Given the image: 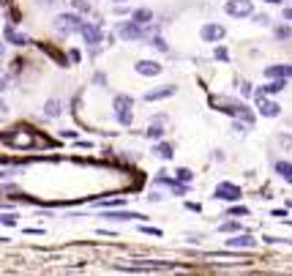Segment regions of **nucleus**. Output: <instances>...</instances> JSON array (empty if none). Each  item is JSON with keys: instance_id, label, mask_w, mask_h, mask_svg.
<instances>
[{"instance_id": "nucleus-1", "label": "nucleus", "mask_w": 292, "mask_h": 276, "mask_svg": "<svg viewBox=\"0 0 292 276\" xmlns=\"http://www.w3.org/2000/svg\"><path fill=\"white\" fill-rule=\"evenodd\" d=\"M0 140L6 142V145H11L14 151H33V148H38V145H49L47 137H38V140H36V134L30 129L3 131V134H0Z\"/></svg>"}, {"instance_id": "nucleus-2", "label": "nucleus", "mask_w": 292, "mask_h": 276, "mask_svg": "<svg viewBox=\"0 0 292 276\" xmlns=\"http://www.w3.org/2000/svg\"><path fill=\"white\" fill-rule=\"evenodd\" d=\"M112 107H115L117 123L129 129V126L134 123V112H131V107H134V99H131V96H126V93H117L115 99H112Z\"/></svg>"}, {"instance_id": "nucleus-3", "label": "nucleus", "mask_w": 292, "mask_h": 276, "mask_svg": "<svg viewBox=\"0 0 292 276\" xmlns=\"http://www.w3.org/2000/svg\"><path fill=\"white\" fill-rule=\"evenodd\" d=\"M240 197H243V192H240L238 183L221 181V183H216V189H213V200H221V202H240Z\"/></svg>"}, {"instance_id": "nucleus-4", "label": "nucleus", "mask_w": 292, "mask_h": 276, "mask_svg": "<svg viewBox=\"0 0 292 276\" xmlns=\"http://www.w3.org/2000/svg\"><path fill=\"white\" fill-rule=\"evenodd\" d=\"M82 25H85V22H82L76 14H58V17H55V30H58V33H63V36L82 30Z\"/></svg>"}, {"instance_id": "nucleus-5", "label": "nucleus", "mask_w": 292, "mask_h": 276, "mask_svg": "<svg viewBox=\"0 0 292 276\" xmlns=\"http://www.w3.org/2000/svg\"><path fill=\"white\" fill-rule=\"evenodd\" d=\"M101 219L107 222H145V213L140 211H126V208H115V211H101Z\"/></svg>"}, {"instance_id": "nucleus-6", "label": "nucleus", "mask_w": 292, "mask_h": 276, "mask_svg": "<svg viewBox=\"0 0 292 276\" xmlns=\"http://www.w3.org/2000/svg\"><path fill=\"white\" fill-rule=\"evenodd\" d=\"M254 99H257V110H259V115H265V118H279V115H281V107L276 104V101L265 99L262 90H254Z\"/></svg>"}, {"instance_id": "nucleus-7", "label": "nucleus", "mask_w": 292, "mask_h": 276, "mask_svg": "<svg viewBox=\"0 0 292 276\" xmlns=\"http://www.w3.org/2000/svg\"><path fill=\"white\" fill-rule=\"evenodd\" d=\"M224 11L229 14V17H252L254 14V6L252 0H227V6H224Z\"/></svg>"}, {"instance_id": "nucleus-8", "label": "nucleus", "mask_w": 292, "mask_h": 276, "mask_svg": "<svg viewBox=\"0 0 292 276\" xmlns=\"http://www.w3.org/2000/svg\"><path fill=\"white\" fill-rule=\"evenodd\" d=\"M117 36H120L123 41H140L142 36H145V30L137 22H120L117 25Z\"/></svg>"}, {"instance_id": "nucleus-9", "label": "nucleus", "mask_w": 292, "mask_h": 276, "mask_svg": "<svg viewBox=\"0 0 292 276\" xmlns=\"http://www.w3.org/2000/svg\"><path fill=\"white\" fill-rule=\"evenodd\" d=\"M227 246L229 249H254L257 246V238H252L249 233H238L232 238H227Z\"/></svg>"}, {"instance_id": "nucleus-10", "label": "nucleus", "mask_w": 292, "mask_h": 276, "mask_svg": "<svg viewBox=\"0 0 292 276\" xmlns=\"http://www.w3.org/2000/svg\"><path fill=\"white\" fill-rule=\"evenodd\" d=\"M79 33H82V39H85V41H88L90 47H96V44H99L101 39H104V36H101V28H99V25H93V22H85Z\"/></svg>"}, {"instance_id": "nucleus-11", "label": "nucleus", "mask_w": 292, "mask_h": 276, "mask_svg": "<svg viewBox=\"0 0 292 276\" xmlns=\"http://www.w3.org/2000/svg\"><path fill=\"white\" fill-rule=\"evenodd\" d=\"M178 93V88L175 85H164V88H156V90H147L142 99L145 101H161V99H170V96H175Z\"/></svg>"}, {"instance_id": "nucleus-12", "label": "nucleus", "mask_w": 292, "mask_h": 276, "mask_svg": "<svg viewBox=\"0 0 292 276\" xmlns=\"http://www.w3.org/2000/svg\"><path fill=\"white\" fill-rule=\"evenodd\" d=\"M199 36H202V41H211L213 44V41H221L224 36H227V30H224L221 25H205Z\"/></svg>"}, {"instance_id": "nucleus-13", "label": "nucleus", "mask_w": 292, "mask_h": 276, "mask_svg": "<svg viewBox=\"0 0 292 276\" xmlns=\"http://www.w3.org/2000/svg\"><path fill=\"white\" fill-rule=\"evenodd\" d=\"M134 71L142 77H156V74H161V63H156V60H140V63H134Z\"/></svg>"}, {"instance_id": "nucleus-14", "label": "nucleus", "mask_w": 292, "mask_h": 276, "mask_svg": "<svg viewBox=\"0 0 292 276\" xmlns=\"http://www.w3.org/2000/svg\"><path fill=\"white\" fill-rule=\"evenodd\" d=\"M153 156H158V159L161 161H170L172 156H175V145H172V142H156V145H153Z\"/></svg>"}, {"instance_id": "nucleus-15", "label": "nucleus", "mask_w": 292, "mask_h": 276, "mask_svg": "<svg viewBox=\"0 0 292 276\" xmlns=\"http://www.w3.org/2000/svg\"><path fill=\"white\" fill-rule=\"evenodd\" d=\"M265 77H270V79H287V77H292V66L284 63V66H268L265 69Z\"/></svg>"}, {"instance_id": "nucleus-16", "label": "nucleus", "mask_w": 292, "mask_h": 276, "mask_svg": "<svg viewBox=\"0 0 292 276\" xmlns=\"http://www.w3.org/2000/svg\"><path fill=\"white\" fill-rule=\"evenodd\" d=\"M276 175L279 178H284L287 183H292V161H276Z\"/></svg>"}, {"instance_id": "nucleus-17", "label": "nucleus", "mask_w": 292, "mask_h": 276, "mask_svg": "<svg viewBox=\"0 0 292 276\" xmlns=\"http://www.w3.org/2000/svg\"><path fill=\"white\" fill-rule=\"evenodd\" d=\"M145 137H147V140H153V142H161V137H164V123H156V120H153V123L147 126Z\"/></svg>"}, {"instance_id": "nucleus-18", "label": "nucleus", "mask_w": 292, "mask_h": 276, "mask_svg": "<svg viewBox=\"0 0 292 276\" xmlns=\"http://www.w3.org/2000/svg\"><path fill=\"white\" fill-rule=\"evenodd\" d=\"M150 19H153V11H150V8H137V11H134V19H131V22H137V25L142 28V25H147Z\"/></svg>"}, {"instance_id": "nucleus-19", "label": "nucleus", "mask_w": 292, "mask_h": 276, "mask_svg": "<svg viewBox=\"0 0 292 276\" xmlns=\"http://www.w3.org/2000/svg\"><path fill=\"white\" fill-rule=\"evenodd\" d=\"M175 181L178 183H186V186H188V183L194 181V172L188 170V167H178V170H175Z\"/></svg>"}, {"instance_id": "nucleus-20", "label": "nucleus", "mask_w": 292, "mask_h": 276, "mask_svg": "<svg viewBox=\"0 0 292 276\" xmlns=\"http://www.w3.org/2000/svg\"><path fill=\"white\" fill-rule=\"evenodd\" d=\"M44 115H47V118H58L60 115V99H49L47 104H44Z\"/></svg>"}, {"instance_id": "nucleus-21", "label": "nucleus", "mask_w": 292, "mask_h": 276, "mask_svg": "<svg viewBox=\"0 0 292 276\" xmlns=\"http://www.w3.org/2000/svg\"><path fill=\"white\" fill-rule=\"evenodd\" d=\"M287 88V79H273V82H268L262 88V93H279V90Z\"/></svg>"}, {"instance_id": "nucleus-22", "label": "nucleus", "mask_w": 292, "mask_h": 276, "mask_svg": "<svg viewBox=\"0 0 292 276\" xmlns=\"http://www.w3.org/2000/svg\"><path fill=\"white\" fill-rule=\"evenodd\" d=\"M6 39H8L11 44H17V47H22V44H28V39H25L22 33H17V30H11V28L6 30Z\"/></svg>"}, {"instance_id": "nucleus-23", "label": "nucleus", "mask_w": 292, "mask_h": 276, "mask_svg": "<svg viewBox=\"0 0 292 276\" xmlns=\"http://www.w3.org/2000/svg\"><path fill=\"white\" fill-rule=\"evenodd\" d=\"M224 216H235V219L249 216V208H246V205H232V208H227V213H224Z\"/></svg>"}, {"instance_id": "nucleus-24", "label": "nucleus", "mask_w": 292, "mask_h": 276, "mask_svg": "<svg viewBox=\"0 0 292 276\" xmlns=\"http://www.w3.org/2000/svg\"><path fill=\"white\" fill-rule=\"evenodd\" d=\"M219 233H240V222H221L219 224Z\"/></svg>"}, {"instance_id": "nucleus-25", "label": "nucleus", "mask_w": 292, "mask_h": 276, "mask_svg": "<svg viewBox=\"0 0 292 276\" xmlns=\"http://www.w3.org/2000/svg\"><path fill=\"white\" fill-rule=\"evenodd\" d=\"M0 224L3 227H17V216L14 213H0Z\"/></svg>"}, {"instance_id": "nucleus-26", "label": "nucleus", "mask_w": 292, "mask_h": 276, "mask_svg": "<svg viewBox=\"0 0 292 276\" xmlns=\"http://www.w3.org/2000/svg\"><path fill=\"white\" fill-rule=\"evenodd\" d=\"M292 36V30L287 28V25H279V28H276V39H281V41H284V39H290Z\"/></svg>"}, {"instance_id": "nucleus-27", "label": "nucleus", "mask_w": 292, "mask_h": 276, "mask_svg": "<svg viewBox=\"0 0 292 276\" xmlns=\"http://www.w3.org/2000/svg\"><path fill=\"white\" fill-rule=\"evenodd\" d=\"M71 6H74V11H90V6L85 0H71Z\"/></svg>"}, {"instance_id": "nucleus-28", "label": "nucleus", "mask_w": 292, "mask_h": 276, "mask_svg": "<svg viewBox=\"0 0 292 276\" xmlns=\"http://www.w3.org/2000/svg\"><path fill=\"white\" fill-rule=\"evenodd\" d=\"M153 47H156V49H161V52H167V49H170L164 39H153Z\"/></svg>"}, {"instance_id": "nucleus-29", "label": "nucleus", "mask_w": 292, "mask_h": 276, "mask_svg": "<svg viewBox=\"0 0 292 276\" xmlns=\"http://www.w3.org/2000/svg\"><path fill=\"white\" fill-rule=\"evenodd\" d=\"M140 230H142L145 235H156V238L161 235V230H158V227H140Z\"/></svg>"}, {"instance_id": "nucleus-30", "label": "nucleus", "mask_w": 292, "mask_h": 276, "mask_svg": "<svg viewBox=\"0 0 292 276\" xmlns=\"http://www.w3.org/2000/svg\"><path fill=\"white\" fill-rule=\"evenodd\" d=\"M93 79H96V85H101V88L107 85V74H104V71H99V74H96Z\"/></svg>"}, {"instance_id": "nucleus-31", "label": "nucleus", "mask_w": 292, "mask_h": 276, "mask_svg": "<svg viewBox=\"0 0 292 276\" xmlns=\"http://www.w3.org/2000/svg\"><path fill=\"white\" fill-rule=\"evenodd\" d=\"M229 58V55H227V49H224V47H219L216 49V60H227Z\"/></svg>"}, {"instance_id": "nucleus-32", "label": "nucleus", "mask_w": 292, "mask_h": 276, "mask_svg": "<svg viewBox=\"0 0 292 276\" xmlns=\"http://www.w3.org/2000/svg\"><path fill=\"white\" fill-rule=\"evenodd\" d=\"M240 90H243V96H252V93H254V88H252L249 82H243V85H240Z\"/></svg>"}, {"instance_id": "nucleus-33", "label": "nucleus", "mask_w": 292, "mask_h": 276, "mask_svg": "<svg viewBox=\"0 0 292 276\" xmlns=\"http://www.w3.org/2000/svg\"><path fill=\"white\" fill-rule=\"evenodd\" d=\"M186 208H188V211H194V213L202 211V205H199V202H186Z\"/></svg>"}, {"instance_id": "nucleus-34", "label": "nucleus", "mask_w": 292, "mask_h": 276, "mask_svg": "<svg viewBox=\"0 0 292 276\" xmlns=\"http://www.w3.org/2000/svg\"><path fill=\"white\" fill-rule=\"evenodd\" d=\"M147 200H150V202H161V194H158V192H150V194H147Z\"/></svg>"}, {"instance_id": "nucleus-35", "label": "nucleus", "mask_w": 292, "mask_h": 276, "mask_svg": "<svg viewBox=\"0 0 292 276\" xmlns=\"http://www.w3.org/2000/svg\"><path fill=\"white\" fill-rule=\"evenodd\" d=\"M8 85H6V74H3V71H0V90H6Z\"/></svg>"}, {"instance_id": "nucleus-36", "label": "nucleus", "mask_w": 292, "mask_h": 276, "mask_svg": "<svg viewBox=\"0 0 292 276\" xmlns=\"http://www.w3.org/2000/svg\"><path fill=\"white\" fill-rule=\"evenodd\" d=\"M257 22H259V25H268V22H270V19H268V17H265V14H257Z\"/></svg>"}, {"instance_id": "nucleus-37", "label": "nucleus", "mask_w": 292, "mask_h": 276, "mask_svg": "<svg viewBox=\"0 0 292 276\" xmlns=\"http://www.w3.org/2000/svg\"><path fill=\"white\" fill-rule=\"evenodd\" d=\"M41 6H52V3H58V0H38Z\"/></svg>"}, {"instance_id": "nucleus-38", "label": "nucleus", "mask_w": 292, "mask_h": 276, "mask_svg": "<svg viewBox=\"0 0 292 276\" xmlns=\"http://www.w3.org/2000/svg\"><path fill=\"white\" fill-rule=\"evenodd\" d=\"M284 19H292V8H284Z\"/></svg>"}, {"instance_id": "nucleus-39", "label": "nucleus", "mask_w": 292, "mask_h": 276, "mask_svg": "<svg viewBox=\"0 0 292 276\" xmlns=\"http://www.w3.org/2000/svg\"><path fill=\"white\" fill-rule=\"evenodd\" d=\"M265 3H284V0H265Z\"/></svg>"}, {"instance_id": "nucleus-40", "label": "nucleus", "mask_w": 292, "mask_h": 276, "mask_svg": "<svg viewBox=\"0 0 292 276\" xmlns=\"http://www.w3.org/2000/svg\"><path fill=\"white\" fill-rule=\"evenodd\" d=\"M115 3H126V0H115Z\"/></svg>"}]
</instances>
